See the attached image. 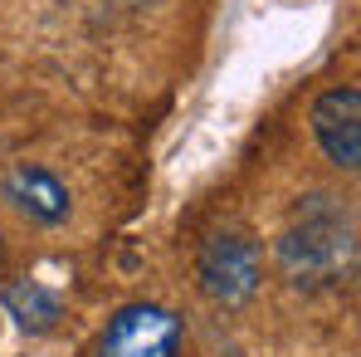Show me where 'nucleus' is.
<instances>
[{"instance_id": "2", "label": "nucleus", "mask_w": 361, "mask_h": 357, "mask_svg": "<svg viewBox=\"0 0 361 357\" xmlns=\"http://www.w3.org/2000/svg\"><path fill=\"white\" fill-rule=\"evenodd\" d=\"M195 284L220 308H240L259 289V245L244 230H215L195 254Z\"/></svg>"}, {"instance_id": "6", "label": "nucleus", "mask_w": 361, "mask_h": 357, "mask_svg": "<svg viewBox=\"0 0 361 357\" xmlns=\"http://www.w3.org/2000/svg\"><path fill=\"white\" fill-rule=\"evenodd\" d=\"M5 308H10V318L25 328V333H49L54 323H59L63 303L44 284H35V279H15L10 289H5Z\"/></svg>"}, {"instance_id": "4", "label": "nucleus", "mask_w": 361, "mask_h": 357, "mask_svg": "<svg viewBox=\"0 0 361 357\" xmlns=\"http://www.w3.org/2000/svg\"><path fill=\"white\" fill-rule=\"evenodd\" d=\"M312 137L327 152V162L337 172H357L361 167V88L357 83H337L312 103Z\"/></svg>"}, {"instance_id": "1", "label": "nucleus", "mask_w": 361, "mask_h": 357, "mask_svg": "<svg viewBox=\"0 0 361 357\" xmlns=\"http://www.w3.org/2000/svg\"><path fill=\"white\" fill-rule=\"evenodd\" d=\"M279 269L293 289H332L357 269V221L337 196H302L279 235Z\"/></svg>"}, {"instance_id": "3", "label": "nucleus", "mask_w": 361, "mask_h": 357, "mask_svg": "<svg viewBox=\"0 0 361 357\" xmlns=\"http://www.w3.org/2000/svg\"><path fill=\"white\" fill-rule=\"evenodd\" d=\"M93 357H180V318L161 303H122L98 333Z\"/></svg>"}, {"instance_id": "5", "label": "nucleus", "mask_w": 361, "mask_h": 357, "mask_svg": "<svg viewBox=\"0 0 361 357\" xmlns=\"http://www.w3.org/2000/svg\"><path fill=\"white\" fill-rule=\"evenodd\" d=\"M5 201H10L25 221H35V226H63L68 211H73L68 186H63L49 167H35V162L10 167V177H5Z\"/></svg>"}]
</instances>
